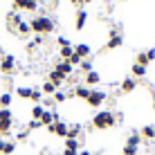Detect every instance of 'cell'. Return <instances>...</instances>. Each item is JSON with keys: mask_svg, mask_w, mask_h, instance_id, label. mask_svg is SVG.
Listing matches in <instances>:
<instances>
[{"mask_svg": "<svg viewBox=\"0 0 155 155\" xmlns=\"http://www.w3.org/2000/svg\"><path fill=\"white\" fill-rule=\"evenodd\" d=\"M117 126V117L113 110H97L92 115V128L94 130H110V128Z\"/></svg>", "mask_w": 155, "mask_h": 155, "instance_id": "obj_1", "label": "cell"}, {"mask_svg": "<svg viewBox=\"0 0 155 155\" xmlns=\"http://www.w3.org/2000/svg\"><path fill=\"white\" fill-rule=\"evenodd\" d=\"M29 27H31L34 34L45 36V34H52V31H54V20H52L50 16H45V14H38V16H34V18L29 20Z\"/></svg>", "mask_w": 155, "mask_h": 155, "instance_id": "obj_2", "label": "cell"}, {"mask_svg": "<svg viewBox=\"0 0 155 155\" xmlns=\"http://www.w3.org/2000/svg\"><path fill=\"white\" fill-rule=\"evenodd\" d=\"M106 99H108L106 90L92 88V90H90V94H88V99H85V106H90V108H94V110H101V106H104Z\"/></svg>", "mask_w": 155, "mask_h": 155, "instance_id": "obj_3", "label": "cell"}, {"mask_svg": "<svg viewBox=\"0 0 155 155\" xmlns=\"http://www.w3.org/2000/svg\"><path fill=\"white\" fill-rule=\"evenodd\" d=\"M14 128V113L9 108H0V137H7Z\"/></svg>", "mask_w": 155, "mask_h": 155, "instance_id": "obj_4", "label": "cell"}, {"mask_svg": "<svg viewBox=\"0 0 155 155\" xmlns=\"http://www.w3.org/2000/svg\"><path fill=\"white\" fill-rule=\"evenodd\" d=\"M45 128H47V133H50V135H56V137H63V140H65L70 124H68V121H63V119H58V121H54V124H50V126H45Z\"/></svg>", "mask_w": 155, "mask_h": 155, "instance_id": "obj_5", "label": "cell"}, {"mask_svg": "<svg viewBox=\"0 0 155 155\" xmlns=\"http://www.w3.org/2000/svg\"><path fill=\"white\" fill-rule=\"evenodd\" d=\"M0 70H2V74H14L16 72V56L14 54H2V58H0Z\"/></svg>", "mask_w": 155, "mask_h": 155, "instance_id": "obj_6", "label": "cell"}, {"mask_svg": "<svg viewBox=\"0 0 155 155\" xmlns=\"http://www.w3.org/2000/svg\"><path fill=\"white\" fill-rule=\"evenodd\" d=\"M124 45V36L119 34V29H110V38L106 43V50H117Z\"/></svg>", "mask_w": 155, "mask_h": 155, "instance_id": "obj_7", "label": "cell"}, {"mask_svg": "<svg viewBox=\"0 0 155 155\" xmlns=\"http://www.w3.org/2000/svg\"><path fill=\"white\" fill-rule=\"evenodd\" d=\"M135 88H137V79H133V77H126L124 81L119 83V92H121V94H130V92H135Z\"/></svg>", "mask_w": 155, "mask_h": 155, "instance_id": "obj_8", "label": "cell"}, {"mask_svg": "<svg viewBox=\"0 0 155 155\" xmlns=\"http://www.w3.org/2000/svg\"><path fill=\"white\" fill-rule=\"evenodd\" d=\"M90 90H92V88H88L85 83H77V85H74V90H72V97L85 101V99H88V94H90Z\"/></svg>", "mask_w": 155, "mask_h": 155, "instance_id": "obj_9", "label": "cell"}, {"mask_svg": "<svg viewBox=\"0 0 155 155\" xmlns=\"http://www.w3.org/2000/svg\"><path fill=\"white\" fill-rule=\"evenodd\" d=\"M83 83L88 85V88H97V85L101 83V74H99L97 70H92V72L83 74Z\"/></svg>", "mask_w": 155, "mask_h": 155, "instance_id": "obj_10", "label": "cell"}, {"mask_svg": "<svg viewBox=\"0 0 155 155\" xmlns=\"http://www.w3.org/2000/svg\"><path fill=\"white\" fill-rule=\"evenodd\" d=\"M54 70H56V72H61L65 79H70V77H72V72H74V68L70 65V61H63V58H61V61H58L56 65H54Z\"/></svg>", "mask_w": 155, "mask_h": 155, "instance_id": "obj_11", "label": "cell"}, {"mask_svg": "<svg viewBox=\"0 0 155 155\" xmlns=\"http://www.w3.org/2000/svg\"><path fill=\"white\" fill-rule=\"evenodd\" d=\"M74 54L81 56V58H90V54H92V47H90L88 43H79V45H74Z\"/></svg>", "mask_w": 155, "mask_h": 155, "instance_id": "obj_12", "label": "cell"}, {"mask_svg": "<svg viewBox=\"0 0 155 155\" xmlns=\"http://www.w3.org/2000/svg\"><path fill=\"white\" fill-rule=\"evenodd\" d=\"M85 23H88V12H85V9H79L77 18H74V27H77V31H81L85 27Z\"/></svg>", "mask_w": 155, "mask_h": 155, "instance_id": "obj_13", "label": "cell"}, {"mask_svg": "<svg viewBox=\"0 0 155 155\" xmlns=\"http://www.w3.org/2000/svg\"><path fill=\"white\" fill-rule=\"evenodd\" d=\"M47 81H52V83H54V85H56V88H61V85H63V83H65V81H68V79H65V77H63V74H61V72H56V70H54V68H52V70H50V77H47Z\"/></svg>", "mask_w": 155, "mask_h": 155, "instance_id": "obj_14", "label": "cell"}, {"mask_svg": "<svg viewBox=\"0 0 155 155\" xmlns=\"http://www.w3.org/2000/svg\"><path fill=\"white\" fill-rule=\"evenodd\" d=\"M81 133H83V126L81 124H70V128H68V137H70V140H79Z\"/></svg>", "mask_w": 155, "mask_h": 155, "instance_id": "obj_15", "label": "cell"}, {"mask_svg": "<svg viewBox=\"0 0 155 155\" xmlns=\"http://www.w3.org/2000/svg\"><path fill=\"white\" fill-rule=\"evenodd\" d=\"M31 92H34V88H29V85H18L16 88V97L20 99H31Z\"/></svg>", "mask_w": 155, "mask_h": 155, "instance_id": "obj_16", "label": "cell"}, {"mask_svg": "<svg viewBox=\"0 0 155 155\" xmlns=\"http://www.w3.org/2000/svg\"><path fill=\"white\" fill-rule=\"evenodd\" d=\"M126 144H128V146H137V148H140V144H142V135H140V130H133L130 135L126 137Z\"/></svg>", "mask_w": 155, "mask_h": 155, "instance_id": "obj_17", "label": "cell"}, {"mask_svg": "<svg viewBox=\"0 0 155 155\" xmlns=\"http://www.w3.org/2000/svg\"><path fill=\"white\" fill-rule=\"evenodd\" d=\"M130 77H133V79H142V77H146V68L140 65V63H133V68H130Z\"/></svg>", "mask_w": 155, "mask_h": 155, "instance_id": "obj_18", "label": "cell"}, {"mask_svg": "<svg viewBox=\"0 0 155 155\" xmlns=\"http://www.w3.org/2000/svg\"><path fill=\"white\" fill-rule=\"evenodd\" d=\"M52 99H54L56 104H65L68 99H72V92H65V90H61V88H58L56 92H54V97H52Z\"/></svg>", "mask_w": 155, "mask_h": 155, "instance_id": "obj_19", "label": "cell"}, {"mask_svg": "<svg viewBox=\"0 0 155 155\" xmlns=\"http://www.w3.org/2000/svg\"><path fill=\"white\" fill-rule=\"evenodd\" d=\"M7 23H9V27H12V31H14L20 23H23V18H20V14H18V12H12V14L7 16Z\"/></svg>", "mask_w": 155, "mask_h": 155, "instance_id": "obj_20", "label": "cell"}, {"mask_svg": "<svg viewBox=\"0 0 155 155\" xmlns=\"http://www.w3.org/2000/svg\"><path fill=\"white\" fill-rule=\"evenodd\" d=\"M140 135H142V140H155V124L144 126L142 130H140Z\"/></svg>", "mask_w": 155, "mask_h": 155, "instance_id": "obj_21", "label": "cell"}, {"mask_svg": "<svg viewBox=\"0 0 155 155\" xmlns=\"http://www.w3.org/2000/svg\"><path fill=\"white\" fill-rule=\"evenodd\" d=\"M56 90H58V88H56V85L52 83V81H45V83L41 85V92L45 94V97H54V92H56Z\"/></svg>", "mask_w": 155, "mask_h": 155, "instance_id": "obj_22", "label": "cell"}, {"mask_svg": "<svg viewBox=\"0 0 155 155\" xmlns=\"http://www.w3.org/2000/svg\"><path fill=\"white\" fill-rule=\"evenodd\" d=\"M12 101H14V94L12 92H2V94H0V108H9Z\"/></svg>", "mask_w": 155, "mask_h": 155, "instance_id": "obj_23", "label": "cell"}, {"mask_svg": "<svg viewBox=\"0 0 155 155\" xmlns=\"http://www.w3.org/2000/svg\"><path fill=\"white\" fill-rule=\"evenodd\" d=\"M43 113H45V108H43L41 104H34V106H31V119H38V121H41Z\"/></svg>", "mask_w": 155, "mask_h": 155, "instance_id": "obj_24", "label": "cell"}, {"mask_svg": "<svg viewBox=\"0 0 155 155\" xmlns=\"http://www.w3.org/2000/svg\"><path fill=\"white\" fill-rule=\"evenodd\" d=\"M16 34H20V36H27V34H31V27H29V23L27 20H23V23L16 27Z\"/></svg>", "mask_w": 155, "mask_h": 155, "instance_id": "obj_25", "label": "cell"}, {"mask_svg": "<svg viewBox=\"0 0 155 155\" xmlns=\"http://www.w3.org/2000/svg\"><path fill=\"white\" fill-rule=\"evenodd\" d=\"M65 148H70V151H81V140H70V137H65Z\"/></svg>", "mask_w": 155, "mask_h": 155, "instance_id": "obj_26", "label": "cell"}, {"mask_svg": "<svg viewBox=\"0 0 155 155\" xmlns=\"http://www.w3.org/2000/svg\"><path fill=\"white\" fill-rule=\"evenodd\" d=\"M14 151H16V142L5 140V144H2V155H12Z\"/></svg>", "mask_w": 155, "mask_h": 155, "instance_id": "obj_27", "label": "cell"}, {"mask_svg": "<svg viewBox=\"0 0 155 155\" xmlns=\"http://www.w3.org/2000/svg\"><path fill=\"white\" fill-rule=\"evenodd\" d=\"M79 70H81L83 74H88V72H92V70H94V65H92V61H90V58H83L81 65H79Z\"/></svg>", "mask_w": 155, "mask_h": 155, "instance_id": "obj_28", "label": "cell"}, {"mask_svg": "<svg viewBox=\"0 0 155 155\" xmlns=\"http://www.w3.org/2000/svg\"><path fill=\"white\" fill-rule=\"evenodd\" d=\"M58 54H61L63 61H68V58L74 54V45H65V47H61V52H58Z\"/></svg>", "mask_w": 155, "mask_h": 155, "instance_id": "obj_29", "label": "cell"}, {"mask_svg": "<svg viewBox=\"0 0 155 155\" xmlns=\"http://www.w3.org/2000/svg\"><path fill=\"white\" fill-rule=\"evenodd\" d=\"M41 106H43V108H45V110H52V108H54V106H56V101L52 99V97H43Z\"/></svg>", "mask_w": 155, "mask_h": 155, "instance_id": "obj_30", "label": "cell"}, {"mask_svg": "<svg viewBox=\"0 0 155 155\" xmlns=\"http://www.w3.org/2000/svg\"><path fill=\"white\" fill-rule=\"evenodd\" d=\"M135 63H140V65H144V68H146L151 61L146 58V52H137V56H135Z\"/></svg>", "mask_w": 155, "mask_h": 155, "instance_id": "obj_31", "label": "cell"}, {"mask_svg": "<svg viewBox=\"0 0 155 155\" xmlns=\"http://www.w3.org/2000/svg\"><path fill=\"white\" fill-rule=\"evenodd\" d=\"M43 97H45V94L41 92V88H34V92H31V99H29V101H34V104H41Z\"/></svg>", "mask_w": 155, "mask_h": 155, "instance_id": "obj_32", "label": "cell"}, {"mask_svg": "<svg viewBox=\"0 0 155 155\" xmlns=\"http://www.w3.org/2000/svg\"><path fill=\"white\" fill-rule=\"evenodd\" d=\"M137 153H140L137 146H128V144H124V148H121V155H137Z\"/></svg>", "mask_w": 155, "mask_h": 155, "instance_id": "obj_33", "label": "cell"}, {"mask_svg": "<svg viewBox=\"0 0 155 155\" xmlns=\"http://www.w3.org/2000/svg\"><path fill=\"white\" fill-rule=\"evenodd\" d=\"M36 128H43V124L38 119H29V124H27V130H36Z\"/></svg>", "mask_w": 155, "mask_h": 155, "instance_id": "obj_34", "label": "cell"}, {"mask_svg": "<svg viewBox=\"0 0 155 155\" xmlns=\"http://www.w3.org/2000/svg\"><path fill=\"white\" fill-rule=\"evenodd\" d=\"M68 61H70V65L74 68V65H81V61H83V58H81V56H77V54H72L70 58H68Z\"/></svg>", "mask_w": 155, "mask_h": 155, "instance_id": "obj_35", "label": "cell"}, {"mask_svg": "<svg viewBox=\"0 0 155 155\" xmlns=\"http://www.w3.org/2000/svg\"><path fill=\"white\" fill-rule=\"evenodd\" d=\"M56 43H58V45H61V47H65V45H72L68 36H58V38H56Z\"/></svg>", "mask_w": 155, "mask_h": 155, "instance_id": "obj_36", "label": "cell"}, {"mask_svg": "<svg viewBox=\"0 0 155 155\" xmlns=\"http://www.w3.org/2000/svg\"><path fill=\"white\" fill-rule=\"evenodd\" d=\"M27 137H29V130H20L18 135H16V140H18V142H25Z\"/></svg>", "mask_w": 155, "mask_h": 155, "instance_id": "obj_37", "label": "cell"}, {"mask_svg": "<svg viewBox=\"0 0 155 155\" xmlns=\"http://www.w3.org/2000/svg\"><path fill=\"white\" fill-rule=\"evenodd\" d=\"M146 58L148 61H155V47H151V50L146 52Z\"/></svg>", "mask_w": 155, "mask_h": 155, "instance_id": "obj_38", "label": "cell"}, {"mask_svg": "<svg viewBox=\"0 0 155 155\" xmlns=\"http://www.w3.org/2000/svg\"><path fill=\"white\" fill-rule=\"evenodd\" d=\"M31 43H34V45H36V47H38V45H41V43H43V36H38V34H36V36H34V41H31Z\"/></svg>", "mask_w": 155, "mask_h": 155, "instance_id": "obj_39", "label": "cell"}, {"mask_svg": "<svg viewBox=\"0 0 155 155\" xmlns=\"http://www.w3.org/2000/svg\"><path fill=\"white\" fill-rule=\"evenodd\" d=\"M63 155H79V151H70V148H63Z\"/></svg>", "mask_w": 155, "mask_h": 155, "instance_id": "obj_40", "label": "cell"}, {"mask_svg": "<svg viewBox=\"0 0 155 155\" xmlns=\"http://www.w3.org/2000/svg\"><path fill=\"white\" fill-rule=\"evenodd\" d=\"M79 155H92V153H90L88 148H81V151H79Z\"/></svg>", "mask_w": 155, "mask_h": 155, "instance_id": "obj_41", "label": "cell"}, {"mask_svg": "<svg viewBox=\"0 0 155 155\" xmlns=\"http://www.w3.org/2000/svg\"><path fill=\"white\" fill-rule=\"evenodd\" d=\"M2 144H5V137H0V155H2Z\"/></svg>", "mask_w": 155, "mask_h": 155, "instance_id": "obj_42", "label": "cell"}, {"mask_svg": "<svg viewBox=\"0 0 155 155\" xmlns=\"http://www.w3.org/2000/svg\"><path fill=\"white\" fill-rule=\"evenodd\" d=\"M70 2H72V5H81V0H70Z\"/></svg>", "mask_w": 155, "mask_h": 155, "instance_id": "obj_43", "label": "cell"}, {"mask_svg": "<svg viewBox=\"0 0 155 155\" xmlns=\"http://www.w3.org/2000/svg\"><path fill=\"white\" fill-rule=\"evenodd\" d=\"M88 2H92V0H81V5H88Z\"/></svg>", "mask_w": 155, "mask_h": 155, "instance_id": "obj_44", "label": "cell"}]
</instances>
